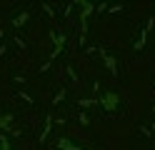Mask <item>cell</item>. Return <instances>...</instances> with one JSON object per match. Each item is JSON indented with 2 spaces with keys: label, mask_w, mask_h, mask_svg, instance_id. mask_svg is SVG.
<instances>
[{
  "label": "cell",
  "mask_w": 155,
  "mask_h": 150,
  "mask_svg": "<svg viewBox=\"0 0 155 150\" xmlns=\"http://www.w3.org/2000/svg\"><path fill=\"white\" fill-rule=\"evenodd\" d=\"M100 103H103V108H105V110H110V113H113V110L118 108V103H120V98L115 95V93H108V95H105V98L100 100Z\"/></svg>",
  "instance_id": "6da1fadb"
},
{
  "label": "cell",
  "mask_w": 155,
  "mask_h": 150,
  "mask_svg": "<svg viewBox=\"0 0 155 150\" xmlns=\"http://www.w3.org/2000/svg\"><path fill=\"white\" fill-rule=\"evenodd\" d=\"M95 103H98V100H88V98L80 100V105H83V108H90V105H95Z\"/></svg>",
  "instance_id": "3957f363"
},
{
  "label": "cell",
  "mask_w": 155,
  "mask_h": 150,
  "mask_svg": "<svg viewBox=\"0 0 155 150\" xmlns=\"http://www.w3.org/2000/svg\"><path fill=\"white\" fill-rule=\"evenodd\" d=\"M25 20H28V13H23L20 18H18V20H15V25H25Z\"/></svg>",
  "instance_id": "277c9868"
},
{
  "label": "cell",
  "mask_w": 155,
  "mask_h": 150,
  "mask_svg": "<svg viewBox=\"0 0 155 150\" xmlns=\"http://www.w3.org/2000/svg\"><path fill=\"white\" fill-rule=\"evenodd\" d=\"M10 115H3V118H0V128H8V125H10Z\"/></svg>",
  "instance_id": "7a4b0ae2"
}]
</instances>
